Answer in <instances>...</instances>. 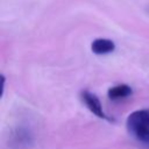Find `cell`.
<instances>
[{"mask_svg": "<svg viewBox=\"0 0 149 149\" xmlns=\"http://www.w3.org/2000/svg\"><path fill=\"white\" fill-rule=\"evenodd\" d=\"M34 143V135L26 126H16L8 135V146L10 149H29Z\"/></svg>", "mask_w": 149, "mask_h": 149, "instance_id": "cell-2", "label": "cell"}, {"mask_svg": "<svg viewBox=\"0 0 149 149\" xmlns=\"http://www.w3.org/2000/svg\"><path fill=\"white\" fill-rule=\"evenodd\" d=\"M128 133L139 142L149 144V108L137 109L127 118Z\"/></svg>", "mask_w": 149, "mask_h": 149, "instance_id": "cell-1", "label": "cell"}, {"mask_svg": "<svg viewBox=\"0 0 149 149\" xmlns=\"http://www.w3.org/2000/svg\"><path fill=\"white\" fill-rule=\"evenodd\" d=\"M80 98H81L83 102L86 105V107H87L94 115H97V116L100 118V119H105V120L111 121V119H109V118L107 116V114L104 112L102 105H101L99 98H98L95 94L91 93V92L87 91V90H84V91H81V93H80Z\"/></svg>", "mask_w": 149, "mask_h": 149, "instance_id": "cell-3", "label": "cell"}, {"mask_svg": "<svg viewBox=\"0 0 149 149\" xmlns=\"http://www.w3.org/2000/svg\"><path fill=\"white\" fill-rule=\"evenodd\" d=\"M91 50L95 55H107L115 50V44L108 38H95L91 43Z\"/></svg>", "mask_w": 149, "mask_h": 149, "instance_id": "cell-4", "label": "cell"}, {"mask_svg": "<svg viewBox=\"0 0 149 149\" xmlns=\"http://www.w3.org/2000/svg\"><path fill=\"white\" fill-rule=\"evenodd\" d=\"M133 91L132 87L126 85V84H121V85H116L113 86L108 90L107 95L111 100H120V99H125L129 95H132Z\"/></svg>", "mask_w": 149, "mask_h": 149, "instance_id": "cell-5", "label": "cell"}]
</instances>
